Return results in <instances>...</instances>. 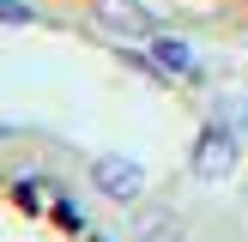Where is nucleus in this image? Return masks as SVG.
<instances>
[{"mask_svg":"<svg viewBox=\"0 0 248 242\" xmlns=\"http://www.w3.org/2000/svg\"><path fill=\"white\" fill-rule=\"evenodd\" d=\"M236 145H242V133L236 127H224V121H206L200 127V139H194V176L200 182H224L230 169H236Z\"/></svg>","mask_w":248,"mask_h":242,"instance_id":"1","label":"nucleus"},{"mask_svg":"<svg viewBox=\"0 0 248 242\" xmlns=\"http://www.w3.org/2000/svg\"><path fill=\"white\" fill-rule=\"evenodd\" d=\"M91 182H97V194L103 200H121V206H133L145 194V169L133 164V157H121V151H103L91 164Z\"/></svg>","mask_w":248,"mask_h":242,"instance_id":"2","label":"nucleus"},{"mask_svg":"<svg viewBox=\"0 0 248 242\" xmlns=\"http://www.w3.org/2000/svg\"><path fill=\"white\" fill-rule=\"evenodd\" d=\"M97 24L109 36H157L152 30V12L133 6V0H97Z\"/></svg>","mask_w":248,"mask_h":242,"instance_id":"3","label":"nucleus"},{"mask_svg":"<svg viewBox=\"0 0 248 242\" xmlns=\"http://www.w3.org/2000/svg\"><path fill=\"white\" fill-rule=\"evenodd\" d=\"M145 43H152V60H157L164 73H176V79L194 73V48L182 43V36H145Z\"/></svg>","mask_w":248,"mask_h":242,"instance_id":"4","label":"nucleus"},{"mask_svg":"<svg viewBox=\"0 0 248 242\" xmlns=\"http://www.w3.org/2000/svg\"><path fill=\"white\" fill-rule=\"evenodd\" d=\"M140 242H188V236H182L176 218H157V224H145V230H140Z\"/></svg>","mask_w":248,"mask_h":242,"instance_id":"5","label":"nucleus"},{"mask_svg":"<svg viewBox=\"0 0 248 242\" xmlns=\"http://www.w3.org/2000/svg\"><path fill=\"white\" fill-rule=\"evenodd\" d=\"M218 103H224V109H218V121H224V127H248V103H242V97H218Z\"/></svg>","mask_w":248,"mask_h":242,"instance_id":"6","label":"nucleus"},{"mask_svg":"<svg viewBox=\"0 0 248 242\" xmlns=\"http://www.w3.org/2000/svg\"><path fill=\"white\" fill-rule=\"evenodd\" d=\"M36 12L24 6V0H0V24H31Z\"/></svg>","mask_w":248,"mask_h":242,"instance_id":"7","label":"nucleus"}]
</instances>
